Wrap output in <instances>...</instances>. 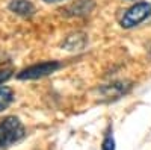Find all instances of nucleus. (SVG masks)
<instances>
[{
    "instance_id": "nucleus-10",
    "label": "nucleus",
    "mask_w": 151,
    "mask_h": 150,
    "mask_svg": "<svg viewBox=\"0 0 151 150\" xmlns=\"http://www.w3.org/2000/svg\"><path fill=\"white\" fill-rule=\"evenodd\" d=\"M11 78V71L9 70H0V85H2L5 80H8Z\"/></svg>"
},
{
    "instance_id": "nucleus-11",
    "label": "nucleus",
    "mask_w": 151,
    "mask_h": 150,
    "mask_svg": "<svg viewBox=\"0 0 151 150\" xmlns=\"http://www.w3.org/2000/svg\"><path fill=\"white\" fill-rule=\"evenodd\" d=\"M44 2H47V3H58V2H60V0H44Z\"/></svg>"
},
{
    "instance_id": "nucleus-4",
    "label": "nucleus",
    "mask_w": 151,
    "mask_h": 150,
    "mask_svg": "<svg viewBox=\"0 0 151 150\" xmlns=\"http://www.w3.org/2000/svg\"><path fill=\"white\" fill-rule=\"evenodd\" d=\"M129 90H130V85H127L125 82H113V83L104 85L103 88H100V94H101L103 100L110 102V100H116L122 97Z\"/></svg>"
},
{
    "instance_id": "nucleus-1",
    "label": "nucleus",
    "mask_w": 151,
    "mask_h": 150,
    "mask_svg": "<svg viewBox=\"0 0 151 150\" xmlns=\"http://www.w3.org/2000/svg\"><path fill=\"white\" fill-rule=\"evenodd\" d=\"M24 126L17 117H6L0 121V149L20 141L24 136Z\"/></svg>"
},
{
    "instance_id": "nucleus-8",
    "label": "nucleus",
    "mask_w": 151,
    "mask_h": 150,
    "mask_svg": "<svg viewBox=\"0 0 151 150\" xmlns=\"http://www.w3.org/2000/svg\"><path fill=\"white\" fill-rule=\"evenodd\" d=\"M14 100V91L9 86H0V112L5 111Z\"/></svg>"
},
{
    "instance_id": "nucleus-2",
    "label": "nucleus",
    "mask_w": 151,
    "mask_h": 150,
    "mask_svg": "<svg viewBox=\"0 0 151 150\" xmlns=\"http://www.w3.org/2000/svg\"><path fill=\"white\" fill-rule=\"evenodd\" d=\"M150 15H151V5L148 2H139L125 11V14L122 15L121 20V26L125 29L134 28L139 23L145 21Z\"/></svg>"
},
{
    "instance_id": "nucleus-7",
    "label": "nucleus",
    "mask_w": 151,
    "mask_h": 150,
    "mask_svg": "<svg viewBox=\"0 0 151 150\" xmlns=\"http://www.w3.org/2000/svg\"><path fill=\"white\" fill-rule=\"evenodd\" d=\"M86 44V38L83 33H76V35H70L64 43V47L67 50H79L83 49Z\"/></svg>"
},
{
    "instance_id": "nucleus-6",
    "label": "nucleus",
    "mask_w": 151,
    "mask_h": 150,
    "mask_svg": "<svg viewBox=\"0 0 151 150\" xmlns=\"http://www.w3.org/2000/svg\"><path fill=\"white\" fill-rule=\"evenodd\" d=\"M9 9L12 12H15L17 15H21V17H30L35 12V8L29 0H11Z\"/></svg>"
},
{
    "instance_id": "nucleus-9",
    "label": "nucleus",
    "mask_w": 151,
    "mask_h": 150,
    "mask_svg": "<svg viewBox=\"0 0 151 150\" xmlns=\"http://www.w3.org/2000/svg\"><path fill=\"white\" fill-rule=\"evenodd\" d=\"M101 149H103V150H115V141H113V136L110 135V132L106 133L104 141H103V144H101Z\"/></svg>"
},
{
    "instance_id": "nucleus-5",
    "label": "nucleus",
    "mask_w": 151,
    "mask_h": 150,
    "mask_svg": "<svg viewBox=\"0 0 151 150\" xmlns=\"http://www.w3.org/2000/svg\"><path fill=\"white\" fill-rule=\"evenodd\" d=\"M94 6H95L94 0H76L74 3L65 8V14L73 15V17H83L89 14L94 9Z\"/></svg>"
},
{
    "instance_id": "nucleus-3",
    "label": "nucleus",
    "mask_w": 151,
    "mask_h": 150,
    "mask_svg": "<svg viewBox=\"0 0 151 150\" xmlns=\"http://www.w3.org/2000/svg\"><path fill=\"white\" fill-rule=\"evenodd\" d=\"M60 67H62V64L58 61H45V62H41V64H35V65L24 68L23 71H20L17 74V78L21 80L40 79V78H44V76H48V74L55 73Z\"/></svg>"
}]
</instances>
